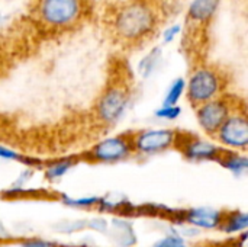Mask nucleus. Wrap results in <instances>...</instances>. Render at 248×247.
<instances>
[{
    "label": "nucleus",
    "instance_id": "obj_1",
    "mask_svg": "<svg viewBox=\"0 0 248 247\" xmlns=\"http://www.w3.org/2000/svg\"><path fill=\"white\" fill-rule=\"evenodd\" d=\"M160 25V9L151 0H132L122 4L112 16V35L125 47L145 44Z\"/></svg>",
    "mask_w": 248,
    "mask_h": 247
},
{
    "label": "nucleus",
    "instance_id": "obj_2",
    "mask_svg": "<svg viewBox=\"0 0 248 247\" xmlns=\"http://www.w3.org/2000/svg\"><path fill=\"white\" fill-rule=\"evenodd\" d=\"M89 0H35L32 17L44 31L60 33L80 26L89 15Z\"/></svg>",
    "mask_w": 248,
    "mask_h": 247
},
{
    "label": "nucleus",
    "instance_id": "obj_3",
    "mask_svg": "<svg viewBox=\"0 0 248 247\" xmlns=\"http://www.w3.org/2000/svg\"><path fill=\"white\" fill-rule=\"evenodd\" d=\"M227 77L225 73L209 64H199L190 73L185 92L187 100L193 108L201 106L225 93Z\"/></svg>",
    "mask_w": 248,
    "mask_h": 247
},
{
    "label": "nucleus",
    "instance_id": "obj_4",
    "mask_svg": "<svg viewBox=\"0 0 248 247\" xmlns=\"http://www.w3.org/2000/svg\"><path fill=\"white\" fill-rule=\"evenodd\" d=\"M129 98H131V89L125 77L116 76L115 79H112L106 84L102 95L97 98L96 112H94L97 122L106 127L108 125L110 127L115 122H118L128 106Z\"/></svg>",
    "mask_w": 248,
    "mask_h": 247
},
{
    "label": "nucleus",
    "instance_id": "obj_5",
    "mask_svg": "<svg viewBox=\"0 0 248 247\" xmlns=\"http://www.w3.org/2000/svg\"><path fill=\"white\" fill-rule=\"evenodd\" d=\"M237 108H238L237 99L224 93L206 103H202L201 106L195 108V111H196L198 122L203 130V132L214 138L218 128Z\"/></svg>",
    "mask_w": 248,
    "mask_h": 247
},
{
    "label": "nucleus",
    "instance_id": "obj_6",
    "mask_svg": "<svg viewBox=\"0 0 248 247\" xmlns=\"http://www.w3.org/2000/svg\"><path fill=\"white\" fill-rule=\"evenodd\" d=\"M214 138L230 150L246 151L248 146L247 112L244 106H238L230 114L224 124L218 128Z\"/></svg>",
    "mask_w": 248,
    "mask_h": 247
},
{
    "label": "nucleus",
    "instance_id": "obj_7",
    "mask_svg": "<svg viewBox=\"0 0 248 247\" xmlns=\"http://www.w3.org/2000/svg\"><path fill=\"white\" fill-rule=\"evenodd\" d=\"M132 153V132H124L94 144L86 153V160L93 163H115L128 159Z\"/></svg>",
    "mask_w": 248,
    "mask_h": 247
},
{
    "label": "nucleus",
    "instance_id": "obj_8",
    "mask_svg": "<svg viewBox=\"0 0 248 247\" xmlns=\"http://www.w3.org/2000/svg\"><path fill=\"white\" fill-rule=\"evenodd\" d=\"M176 132L171 130H145L132 132L134 153L157 154L174 147Z\"/></svg>",
    "mask_w": 248,
    "mask_h": 247
},
{
    "label": "nucleus",
    "instance_id": "obj_9",
    "mask_svg": "<svg viewBox=\"0 0 248 247\" xmlns=\"http://www.w3.org/2000/svg\"><path fill=\"white\" fill-rule=\"evenodd\" d=\"M174 148L180 150L182 154L190 160H215V162L218 160L219 154L224 150L217 147L215 144L201 140L193 134L180 132V131L176 132Z\"/></svg>",
    "mask_w": 248,
    "mask_h": 247
},
{
    "label": "nucleus",
    "instance_id": "obj_10",
    "mask_svg": "<svg viewBox=\"0 0 248 247\" xmlns=\"http://www.w3.org/2000/svg\"><path fill=\"white\" fill-rule=\"evenodd\" d=\"M219 0H193L189 7V17L198 25L206 23L217 12Z\"/></svg>",
    "mask_w": 248,
    "mask_h": 247
},
{
    "label": "nucleus",
    "instance_id": "obj_11",
    "mask_svg": "<svg viewBox=\"0 0 248 247\" xmlns=\"http://www.w3.org/2000/svg\"><path fill=\"white\" fill-rule=\"evenodd\" d=\"M222 218L224 217L221 213L212 210H192L186 215V221L205 229L219 227L222 224Z\"/></svg>",
    "mask_w": 248,
    "mask_h": 247
},
{
    "label": "nucleus",
    "instance_id": "obj_12",
    "mask_svg": "<svg viewBox=\"0 0 248 247\" xmlns=\"http://www.w3.org/2000/svg\"><path fill=\"white\" fill-rule=\"evenodd\" d=\"M185 87H186V83H185L183 79L176 80V82L170 86V89L167 90L163 105H164V106H167V105H176V103L179 102L180 96L185 93Z\"/></svg>",
    "mask_w": 248,
    "mask_h": 247
},
{
    "label": "nucleus",
    "instance_id": "obj_13",
    "mask_svg": "<svg viewBox=\"0 0 248 247\" xmlns=\"http://www.w3.org/2000/svg\"><path fill=\"white\" fill-rule=\"evenodd\" d=\"M225 220H227V223H224V224L219 226L225 231H235V230H240V229H246L247 227V215L246 214L232 213L230 217H225Z\"/></svg>",
    "mask_w": 248,
    "mask_h": 247
},
{
    "label": "nucleus",
    "instance_id": "obj_14",
    "mask_svg": "<svg viewBox=\"0 0 248 247\" xmlns=\"http://www.w3.org/2000/svg\"><path fill=\"white\" fill-rule=\"evenodd\" d=\"M182 109L177 105H167V106H161L160 111H157V116L163 118V119H174L180 115Z\"/></svg>",
    "mask_w": 248,
    "mask_h": 247
},
{
    "label": "nucleus",
    "instance_id": "obj_15",
    "mask_svg": "<svg viewBox=\"0 0 248 247\" xmlns=\"http://www.w3.org/2000/svg\"><path fill=\"white\" fill-rule=\"evenodd\" d=\"M182 243V240L180 239H173V237H169V239H164V240H161L158 245L155 247H176L177 245H180Z\"/></svg>",
    "mask_w": 248,
    "mask_h": 247
},
{
    "label": "nucleus",
    "instance_id": "obj_16",
    "mask_svg": "<svg viewBox=\"0 0 248 247\" xmlns=\"http://www.w3.org/2000/svg\"><path fill=\"white\" fill-rule=\"evenodd\" d=\"M23 247H55L51 243H45V242H28L25 243Z\"/></svg>",
    "mask_w": 248,
    "mask_h": 247
}]
</instances>
